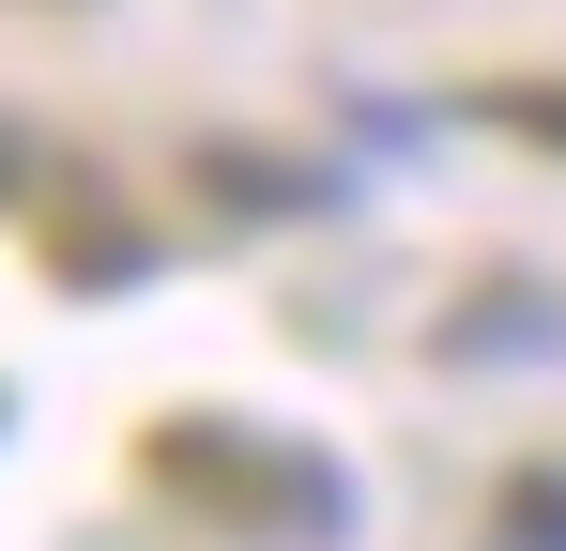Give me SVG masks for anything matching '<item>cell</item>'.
<instances>
[{"instance_id": "6da1fadb", "label": "cell", "mask_w": 566, "mask_h": 551, "mask_svg": "<svg viewBox=\"0 0 566 551\" xmlns=\"http://www.w3.org/2000/svg\"><path fill=\"white\" fill-rule=\"evenodd\" d=\"M154 490L214 506L230 537H261V551H322L353 521V490H337L306 445H261V429H154Z\"/></svg>"}, {"instance_id": "7a4b0ae2", "label": "cell", "mask_w": 566, "mask_h": 551, "mask_svg": "<svg viewBox=\"0 0 566 551\" xmlns=\"http://www.w3.org/2000/svg\"><path fill=\"white\" fill-rule=\"evenodd\" d=\"M199 199H230V215H306V199H337V184L291 169V154H199Z\"/></svg>"}, {"instance_id": "3957f363", "label": "cell", "mask_w": 566, "mask_h": 551, "mask_svg": "<svg viewBox=\"0 0 566 551\" xmlns=\"http://www.w3.org/2000/svg\"><path fill=\"white\" fill-rule=\"evenodd\" d=\"M490 521H505V551H566V475H552V459H536V475H505V506H490Z\"/></svg>"}, {"instance_id": "277c9868", "label": "cell", "mask_w": 566, "mask_h": 551, "mask_svg": "<svg viewBox=\"0 0 566 551\" xmlns=\"http://www.w3.org/2000/svg\"><path fill=\"white\" fill-rule=\"evenodd\" d=\"M474 123H505V138L566 154V77H505V92H474Z\"/></svg>"}, {"instance_id": "5b68a950", "label": "cell", "mask_w": 566, "mask_h": 551, "mask_svg": "<svg viewBox=\"0 0 566 551\" xmlns=\"http://www.w3.org/2000/svg\"><path fill=\"white\" fill-rule=\"evenodd\" d=\"M62 276H138V230H123V215H77V230H62Z\"/></svg>"}, {"instance_id": "8992f818", "label": "cell", "mask_w": 566, "mask_h": 551, "mask_svg": "<svg viewBox=\"0 0 566 551\" xmlns=\"http://www.w3.org/2000/svg\"><path fill=\"white\" fill-rule=\"evenodd\" d=\"M0 199H15V123H0Z\"/></svg>"}]
</instances>
